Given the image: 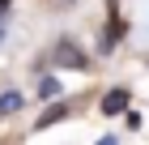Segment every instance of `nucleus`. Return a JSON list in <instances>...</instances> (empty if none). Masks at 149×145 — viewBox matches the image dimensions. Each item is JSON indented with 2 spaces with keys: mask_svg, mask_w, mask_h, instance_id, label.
I'll use <instances>...</instances> for the list:
<instances>
[{
  "mask_svg": "<svg viewBox=\"0 0 149 145\" xmlns=\"http://www.w3.org/2000/svg\"><path fill=\"white\" fill-rule=\"evenodd\" d=\"M17 107H22V94H4L0 98V111H17Z\"/></svg>",
  "mask_w": 149,
  "mask_h": 145,
  "instance_id": "20e7f679",
  "label": "nucleus"
},
{
  "mask_svg": "<svg viewBox=\"0 0 149 145\" xmlns=\"http://www.w3.org/2000/svg\"><path fill=\"white\" fill-rule=\"evenodd\" d=\"M56 64H60V68H81V64H85V56H81L72 43H60V47H56Z\"/></svg>",
  "mask_w": 149,
  "mask_h": 145,
  "instance_id": "f257e3e1",
  "label": "nucleus"
},
{
  "mask_svg": "<svg viewBox=\"0 0 149 145\" xmlns=\"http://www.w3.org/2000/svg\"><path fill=\"white\" fill-rule=\"evenodd\" d=\"M51 120H64V107H60V102H56V107H47V111H43V120H38V124H43V128H47V124H51Z\"/></svg>",
  "mask_w": 149,
  "mask_h": 145,
  "instance_id": "7ed1b4c3",
  "label": "nucleus"
},
{
  "mask_svg": "<svg viewBox=\"0 0 149 145\" xmlns=\"http://www.w3.org/2000/svg\"><path fill=\"white\" fill-rule=\"evenodd\" d=\"M124 102H128V94H124V90H111V94L102 98V111H107V115H115L119 107H124Z\"/></svg>",
  "mask_w": 149,
  "mask_h": 145,
  "instance_id": "f03ea898",
  "label": "nucleus"
},
{
  "mask_svg": "<svg viewBox=\"0 0 149 145\" xmlns=\"http://www.w3.org/2000/svg\"><path fill=\"white\" fill-rule=\"evenodd\" d=\"M38 90H43L47 98H51V94H56V90H60V81H56V77H43V85H38Z\"/></svg>",
  "mask_w": 149,
  "mask_h": 145,
  "instance_id": "39448f33",
  "label": "nucleus"
}]
</instances>
